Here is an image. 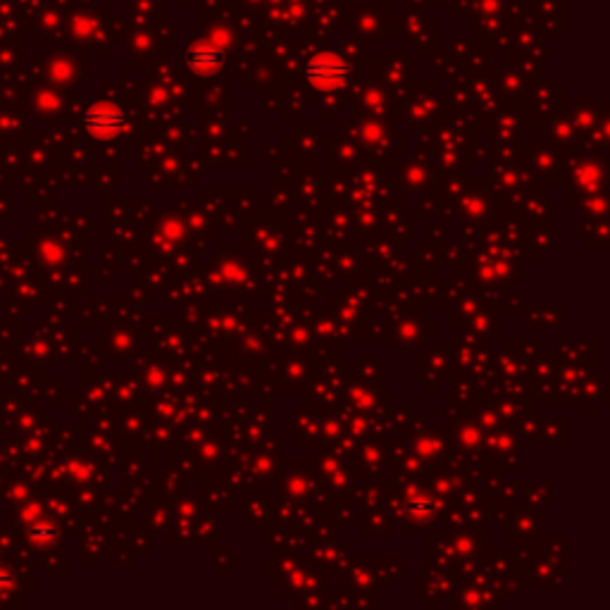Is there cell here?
<instances>
[{
  "mask_svg": "<svg viewBox=\"0 0 610 610\" xmlns=\"http://www.w3.org/2000/svg\"><path fill=\"white\" fill-rule=\"evenodd\" d=\"M348 77H350V62L346 58L336 55V53H319V55L312 58L305 67V79L315 88H322V91L339 88L341 84H346Z\"/></svg>",
  "mask_w": 610,
  "mask_h": 610,
  "instance_id": "obj_1",
  "label": "cell"
},
{
  "mask_svg": "<svg viewBox=\"0 0 610 610\" xmlns=\"http://www.w3.org/2000/svg\"><path fill=\"white\" fill-rule=\"evenodd\" d=\"M53 536H55V529L53 527H48V524H34L32 527V539H36V541H48V539H53Z\"/></svg>",
  "mask_w": 610,
  "mask_h": 610,
  "instance_id": "obj_4",
  "label": "cell"
},
{
  "mask_svg": "<svg viewBox=\"0 0 610 610\" xmlns=\"http://www.w3.org/2000/svg\"><path fill=\"white\" fill-rule=\"evenodd\" d=\"M184 62H186V67H191L193 72H203L205 74V72L220 69L222 65L227 62V53L213 44H196V46L186 48Z\"/></svg>",
  "mask_w": 610,
  "mask_h": 610,
  "instance_id": "obj_3",
  "label": "cell"
},
{
  "mask_svg": "<svg viewBox=\"0 0 610 610\" xmlns=\"http://www.w3.org/2000/svg\"><path fill=\"white\" fill-rule=\"evenodd\" d=\"M10 584H12V575L8 570H0V589L10 587Z\"/></svg>",
  "mask_w": 610,
  "mask_h": 610,
  "instance_id": "obj_5",
  "label": "cell"
},
{
  "mask_svg": "<svg viewBox=\"0 0 610 610\" xmlns=\"http://www.w3.org/2000/svg\"><path fill=\"white\" fill-rule=\"evenodd\" d=\"M84 126H86V131L93 138L107 141V138L122 134L126 126V117L114 102H95L84 114Z\"/></svg>",
  "mask_w": 610,
  "mask_h": 610,
  "instance_id": "obj_2",
  "label": "cell"
}]
</instances>
